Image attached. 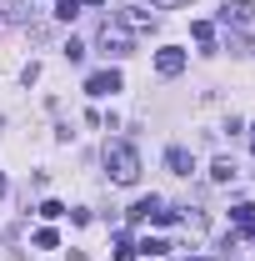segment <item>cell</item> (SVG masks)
Wrapping results in <instances>:
<instances>
[{"label":"cell","mask_w":255,"mask_h":261,"mask_svg":"<svg viewBox=\"0 0 255 261\" xmlns=\"http://www.w3.org/2000/svg\"><path fill=\"white\" fill-rule=\"evenodd\" d=\"M120 25H125V31H155V15H145V10H125Z\"/></svg>","instance_id":"9c48e42d"},{"label":"cell","mask_w":255,"mask_h":261,"mask_svg":"<svg viewBox=\"0 0 255 261\" xmlns=\"http://www.w3.org/2000/svg\"><path fill=\"white\" fill-rule=\"evenodd\" d=\"M130 256H135V241L120 231V236H115V261H130Z\"/></svg>","instance_id":"4fadbf2b"},{"label":"cell","mask_w":255,"mask_h":261,"mask_svg":"<svg viewBox=\"0 0 255 261\" xmlns=\"http://www.w3.org/2000/svg\"><path fill=\"white\" fill-rule=\"evenodd\" d=\"M35 15V0H5V20H15V25H25Z\"/></svg>","instance_id":"ba28073f"},{"label":"cell","mask_w":255,"mask_h":261,"mask_svg":"<svg viewBox=\"0 0 255 261\" xmlns=\"http://www.w3.org/2000/svg\"><path fill=\"white\" fill-rule=\"evenodd\" d=\"M165 166H170L175 176H190V171H195V156L185 151V146H170V151H165Z\"/></svg>","instance_id":"8992f818"},{"label":"cell","mask_w":255,"mask_h":261,"mask_svg":"<svg viewBox=\"0 0 255 261\" xmlns=\"http://www.w3.org/2000/svg\"><path fill=\"white\" fill-rule=\"evenodd\" d=\"M100 50L120 61V56H130V50H135V40H130V31L120 25V20H105V25H100Z\"/></svg>","instance_id":"7a4b0ae2"},{"label":"cell","mask_w":255,"mask_h":261,"mask_svg":"<svg viewBox=\"0 0 255 261\" xmlns=\"http://www.w3.org/2000/svg\"><path fill=\"white\" fill-rule=\"evenodd\" d=\"M250 146H255V141H250Z\"/></svg>","instance_id":"603a6c76"},{"label":"cell","mask_w":255,"mask_h":261,"mask_svg":"<svg viewBox=\"0 0 255 261\" xmlns=\"http://www.w3.org/2000/svg\"><path fill=\"white\" fill-rule=\"evenodd\" d=\"M35 246H40V251H55V246H60V236L45 226V231H35Z\"/></svg>","instance_id":"5bb4252c"},{"label":"cell","mask_w":255,"mask_h":261,"mask_svg":"<svg viewBox=\"0 0 255 261\" xmlns=\"http://www.w3.org/2000/svg\"><path fill=\"white\" fill-rule=\"evenodd\" d=\"M230 216H235V226H240V231H255V206H250V201H240Z\"/></svg>","instance_id":"8fae6325"},{"label":"cell","mask_w":255,"mask_h":261,"mask_svg":"<svg viewBox=\"0 0 255 261\" xmlns=\"http://www.w3.org/2000/svg\"><path fill=\"white\" fill-rule=\"evenodd\" d=\"M190 35H195V45H205V50L215 45V25H210V20H195V25H190Z\"/></svg>","instance_id":"30bf717a"},{"label":"cell","mask_w":255,"mask_h":261,"mask_svg":"<svg viewBox=\"0 0 255 261\" xmlns=\"http://www.w3.org/2000/svg\"><path fill=\"white\" fill-rule=\"evenodd\" d=\"M220 20H225V25H250V20H255V0H225Z\"/></svg>","instance_id":"277c9868"},{"label":"cell","mask_w":255,"mask_h":261,"mask_svg":"<svg viewBox=\"0 0 255 261\" xmlns=\"http://www.w3.org/2000/svg\"><path fill=\"white\" fill-rule=\"evenodd\" d=\"M135 251H145V256H165V251H170V246H165V241H160V236H145V241H140V246H135Z\"/></svg>","instance_id":"7c38bea8"},{"label":"cell","mask_w":255,"mask_h":261,"mask_svg":"<svg viewBox=\"0 0 255 261\" xmlns=\"http://www.w3.org/2000/svg\"><path fill=\"white\" fill-rule=\"evenodd\" d=\"M105 171H110V181L135 186L140 181V151L130 141H105Z\"/></svg>","instance_id":"6da1fadb"},{"label":"cell","mask_w":255,"mask_h":261,"mask_svg":"<svg viewBox=\"0 0 255 261\" xmlns=\"http://www.w3.org/2000/svg\"><path fill=\"white\" fill-rule=\"evenodd\" d=\"M65 61L80 65V61H85V45H80V40H65Z\"/></svg>","instance_id":"e0dca14e"},{"label":"cell","mask_w":255,"mask_h":261,"mask_svg":"<svg viewBox=\"0 0 255 261\" xmlns=\"http://www.w3.org/2000/svg\"><path fill=\"white\" fill-rule=\"evenodd\" d=\"M55 15H60V20H75V15H80V0H55Z\"/></svg>","instance_id":"9a60e30c"},{"label":"cell","mask_w":255,"mask_h":261,"mask_svg":"<svg viewBox=\"0 0 255 261\" xmlns=\"http://www.w3.org/2000/svg\"><path fill=\"white\" fill-rule=\"evenodd\" d=\"M195 261H205V256H195Z\"/></svg>","instance_id":"7402d4cb"},{"label":"cell","mask_w":255,"mask_h":261,"mask_svg":"<svg viewBox=\"0 0 255 261\" xmlns=\"http://www.w3.org/2000/svg\"><path fill=\"white\" fill-rule=\"evenodd\" d=\"M160 211V196H140V201H135V206H130V221H135V226H140V221H150V216H155Z\"/></svg>","instance_id":"52a82bcc"},{"label":"cell","mask_w":255,"mask_h":261,"mask_svg":"<svg viewBox=\"0 0 255 261\" xmlns=\"http://www.w3.org/2000/svg\"><path fill=\"white\" fill-rule=\"evenodd\" d=\"M155 70L170 81V75H180L185 70V50H175V45H165V50H155Z\"/></svg>","instance_id":"5b68a950"},{"label":"cell","mask_w":255,"mask_h":261,"mask_svg":"<svg viewBox=\"0 0 255 261\" xmlns=\"http://www.w3.org/2000/svg\"><path fill=\"white\" fill-rule=\"evenodd\" d=\"M80 5H105V0H80Z\"/></svg>","instance_id":"44dd1931"},{"label":"cell","mask_w":255,"mask_h":261,"mask_svg":"<svg viewBox=\"0 0 255 261\" xmlns=\"http://www.w3.org/2000/svg\"><path fill=\"white\" fill-rule=\"evenodd\" d=\"M230 176H235V166L225 161V156H220V161H215V166H210V181H230Z\"/></svg>","instance_id":"2e32d148"},{"label":"cell","mask_w":255,"mask_h":261,"mask_svg":"<svg viewBox=\"0 0 255 261\" xmlns=\"http://www.w3.org/2000/svg\"><path fill=\"white\" fill-rule=\"evenodd\" d=\"M155 10H175V5H190V0H150Z\"/></svg>","instance_id":"d6986e66"},{"label":"cell","mask_w":255,"mask_h":261,"mask_svg":"<svg viewBox=\"0 0 255 261\" xmlns=\"http://www.w3.org/2000/svg\"><path fill=\"white\" fill-rule=\"evenodd\" d=\"M125 81H120V70H95V75H85V96H115Z\"/></svg>","instance_id":"3957f363"},{"label":"cell","mask_w":255,"mask_h":261,"mask_svg":"<svg viewBox=\"0 0 255 261\" xmlns=\"http://www.w3.org/2000/svg\"><path fill=\"white\" fill-rule=\"evenodd\" d=\"M40 216H45V221H60L65 206H60V201H40Z\"/></svg>","instance_id":"ac0fdd59"},{"label":"cell","mask_w":255,"mask_h":261,"mask_svg":"<svg viewBox=\"0 0 255 261\" xmlns=\"http://www.w3.org/2000/svg\"><path fill=\"white\" fill-rule=\"evenodd\" d=\"M5 191H10V181H5V176H0V196H5Z\"/></svg>","instance_id":"ffe728a7"}]
</instances>
